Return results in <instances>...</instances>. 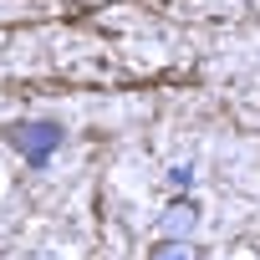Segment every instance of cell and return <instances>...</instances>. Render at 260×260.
<instances>
[{
    "label": "cell",
    "instance_id": "obj_1",
    "mask_svg": "<svg viewBox=\"0 0 260 260\" xmlns=\"http://www.w3.org/2000/svg\"><path fill=\"white\" fill-rule=\"evenodd\" d=\"M11 143L21 148V158L31 169H41L51 158V148H61V122H21L16 133H11Z\"/></svg>",
    "mask_w": 260,
    "mask_h": 260
},
{
    "label": "cell",
    "instance_id": "obj_2",
    "mask_svg": "<svg viewBox=\"0 0 260 260\" xmlns=\"http://www.w3.org/2000/svg\"><path fill=\"white\" fill-rule=\"evenodd\" d=\"M164 224L174 230L169 240H184V235H189V230L199 224V204H194V199H174V204L164 209Z\"/></svg>",
    "mask_w": 260,
    "mask_h": 260
},
{
    "label": "cell",
    "instance_id": "obj_3",
    "mask_svg": "<svg viewBox=\"0 0 260 260\" xmlns=\"http://www.w3.org/2000/svg\"><path fill=\"white\" fill-rule=\"evenodd\" d=\"M148 260H199V250H194L189 240H158V245L148 250Z\"/></svg>",
    "mask_w": 260,
    "mask_h": 260
},
{
    "label": "cell",
    "instance_id": "obj_4",
    "mask_svg": "<svg viewBox=\"0 0 260 260\" xmlns=\"http://www.w3.org/2000/svg\"><path fill=\"white\" fill-rule=\"evenodd\" d=\"M189 179H194V174H189V164H184V169H169V184H184V189H189Z\"/></svg>",
    "mask_w": 260,
    "mask_h": 260
}]
</instances>
